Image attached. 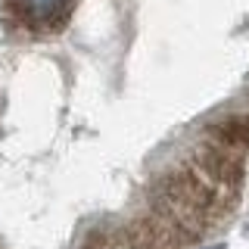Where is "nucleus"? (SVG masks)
<instances>
[{
	"mask_svg": "<svg viewBox=\"0 0 249 249\" xmlns=\"http://www.w3.org/2000/svg\"><path fill=\"white\" fill-rule=\"evenodd\" d=\"M193 171L206 178L221 196H231V193L240 187V181H243V162H240V153L224 150V146L212 143V140L193 153Z\"/></svg>",
	"mask_w": 249,
	"mask_h": 249,
	"instance_id": "nucleus-1",
	"label": "nucleus"
},
{
	"mask_svg": "<svg viewBox=\"0 0 249 249\" xmlns=\"http://www.w3.org/2000/svg\"><path fill=\"white\" fill-rule=\"evenodd\" d=\"M206 249H228V246H224V243H215V246H206Z\"/></svg>",
	"mask_w": 249,
	"mask_h": 249,
	"instance_id": "nucleus-4",
	"label": "nucleus"
},
{
	"mask_svg": "<svg viewBox=\"0 0 249 249\" xmlns=\"http://www.w3.org/2000/svg\"><path fill=\"white\" fill-rule=\"evenodd\" d=\"M66 6V0H19V10L28 16L31 22H50L56 19Z\"/></svg>",
	"mask_w": 249,
	"mask_h": 249,
	"instance_id": "nucleus-3",
	"label": "nucleus"
},
{
	"mask_svg": "<svg viewBox=\"0 0 249 249\" xmlns=\"http://www.w3.org/2000/svg\"><path fill=\"white\" fill-rule=\"evenodd\" d=\"M209 140L224 146V150H233V153L249 150V119L246 115H228V119L215 122L209 128Z\"/></svg>",
	"mask_w": 249,
	"mask_h": 249,
	"instance_id": "nucleus-2",
	"label": "nucleus"
}]
</instances>
